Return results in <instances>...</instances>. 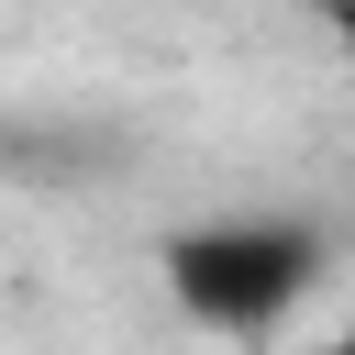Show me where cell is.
<instances>
[{
	"label": "cell",
	"instance_id": "obj_1",
	"mask_svg": "<svg viewBox=\"0 0 355 355\" xmlns=\"http://www.w3.org/2000/svg\"><path fill=\"white\" fill-rule=\"evenodd\" d=\"M311 277H322V233H300V222H211V233L166 244V288L222 333H266Z\"/></svg>",
	"mask_w": 355,
	"mask_h": 355
}]
</instances>
